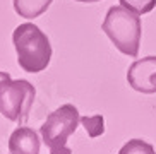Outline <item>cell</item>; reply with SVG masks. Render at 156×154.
I'll list each match as a JSON object with an SVG mask.
<instances>
[{
	"label": "cell",
	"mask_w": 156,
	"mask_h": 154,
	"mask_svg": "<svg viewBox=\"0 0 156 154\" xmlns=\"http://www.w3.org/2000/svg\"><path fill=\"white\" fill-rule=\"evenodd\" d=\"M4 79H10V74L9 72H4V70H0V81H4Z\"/></svg>",
	"instance_id": "11"
},
{
	"label": "cell",
	"mask_w": 156,
	"mask_h": 154,
	"mask_svg": "<svg viewBox=\"0 0 156 154\" xmlns=\"http://www.w3.org/2000/svg\"><path fill=\"white\" fill-rule=\"evenodd\" d=\"M40 145L36 130L29 127H19L10 134L9 151L14 154H40Z\"/></svg>",
	"instance_id": "6"
},
{
	"label": "cell",
	"mask_w": 156,
	"mask_h": 154,
	"mask_svg": "<svg viewBox=\"0 0 156 154\" xmlns=\"http://www.w3.org/2000/svg\"><path fill=\"white\" fill-rule=\"evenodd\" d=\"M79 123L81 115L74 104H62L46 117L40 134L50 154H72V149L67 147V139L76 132Z\"/></svg>",
	"instance_id": "3"
},
{
	"label": "cell",
	"mask_w": 156,
	"mask_h": 154,
	"mask_svg": "<svg viewBox=\"0 0 156 154\" xmlns=\"http://www.w3.org/2000/svg\"><path fill=\"white\" fill-rule=\"evenodd\" d=\"M119 2L120 5L127 7L129 10H132V12L139 14V16L151 12L156 7V0H119Z\"/></svg>",
	"instance_id": "10"
},
{
	"label": "cell",
	"mask_w": 156,
	"mask_h": 154,
	"mask_svg": "<svg viewBox=\"0 0 156 154\" xmlns=\"http://www.w3.org/2000/svg\"><path fill=\"white\" fill-rule=\"evenodd\" d=\"M53 0H14V10L24 19H36L48 10Z\"/></svg>",
	"instance_id": "7"
},
{
	"label": "cell",
	"mask_w": 156,
	"mask_h": 154,
	"mask_svg": "<svg viewBox=\"0 0 156 154\" xmlns=\"http://www.w3.org/2000/svg\"><path fill=\"white\" fill-rule=\"evenodd\" d=\"M36 89L26 79L0 81V113L7 120L24 125L34 103Z\"/></svg>",
	"instance_id": "4"
},
{
	"label": "cell",
	"mask_w": 156,
	"mask_h": 154,
	"mask_svg": "<svg viewBox=\"0 0 156 154\" xmlns=\"http://www.w3.org/2000/svg\"><path fill=\"white\" fill-rule=\"evenodd\" d=\"M127 82L134 91L142 94L156 93V55L136 60L127 70Z\"/></svg>",
	"instance_id": "5"
},
{
	"label": "cell",
	"mask_w": 156,
	"mask_h": 154,
	"mask_svg": "<svg viewBox=\"0 0 156 154\" xmlns=\"http://www.w3.org/2000/svg\"><path fill=\"white\" fill-rule=\"evenodd\" d=\"M119 154H156L154 147L142 139H130L122 145Z\"/></svg>",
	"instance_id": "9"
},
{
	"label": "cell",
	"mask_w": 156,
	"mask_h": 154,
	"mask_svg": "<svg viewBox=\"0 0 156 154\" xmlns=\"http://www.w3.org/2000/svg\"><path fill=\"white\" fill-rule=\"evenodd\" d=\"M19 67L31 74H38L48 67L51 60V45L45 33L33 23L19 24L12 33Z\"/></svg>",
	"instance_id": "1"
},
{
	"label": "cell",
	"mask_w": 156,
	"mask_h": 154,
	"mask_svg": "<svg viewBox=\"0 0 156 154\" xmlns=\"http://www.w3.org/2000/svg\"><path fill=\"white\" fill-rule=\"evenodd\" d=\"M81 125L86 128L87 135L91 139L105 134V118L103 115H93V117H81Z\"/></svg>",
	"instance_id": "8"
},
{
	"label": "cell",
	"mask_w": 156,
	"mask_h": 154,
	"mask_svg": "<svg viewBox=\"0 0 156 154\" xmlns=\"http://www.w3.org/2000/svg\"><path fill=\"white\" fill-rule=\"evenodd\" d=\"M10 154H14V152H10Z\"/></svg>",
	"instance_id": "13"
},
{
	"label": "cell",
	"mask_w": 156,
	"mask_h": 154,
	"mask_svg": "<svg viewBox=\"0 0 156 154\" xmlns=\"http://www.w3.org/2000/svg\"><path fill=\"white\" fill-rule=\"evenodd\" d=\"M76 2H83V4H94V2H100V0H76Z\"/></svg>",
	"instance_id": "12"
},
{
	"label": "cell",
	"mask_w": 156,
	"mask_h": 154,
	"mask_svg": "<svg viewBox=\"0 0 156 154\" xmlns=\"http://www.w3.org/2000/svg\"><path fill=\"white\" fill-rule=\"evenodd\" d=\"M101 29L113 46L127 57H137L141 46L142 24L141 16L124 5H112L105 16Z\"/></svg>",
	"instance_id": "2"
}]
</instances>
